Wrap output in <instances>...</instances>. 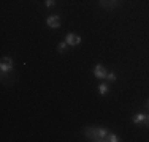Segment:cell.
<instances>
[{"label": "cell", "instance_id": "6da1fadb", "mask_svg": "<svg viewBox=\"0 0 149 142\" xmlns=\"http://www.w3.org/2000/svg\"><path fill=\"white\" fill-rule=\"evenodd\" d=\"M86 134V137L92 142H103L106 139L109 131L106 128H97V126H86L83 131Z\"/></svg>", "mask_w": 149, "mask_h": 142}, {"label": "cell", "instance_id": "7a4b0ae2", "mask_svg": "<svg viewBox=\"0 0 149 142\" xmlns=\"http://www.w3.org/2000/svg\"><path fill=\"white\" fill-rule=\"evenodd\" d=\"M0 71H2V76H6L13 71V60L10 57H3L0 60Z\"/></svg>", "mask_w": 149, "mask_h": 142}, {"label": "cell", "instance_id": "3957f363", "mask_svg": "<svg viewBox=\"0 0 149 142\" xmlns=\"http://www.w3.org/2000/svg\"><path fill=\"white\" fill-rule=\"evenodd\" d=\"M65 41L68 43V46H72V48H74V46H78L81 43V37L79 35H76V33H67V37H65Z\"/></svg>", "mask_w": 149, "mask_h": 142}, {"label": "cell", "instance_id": "277c9868", "mask_svg": "<svg viewBox=\"0 0 149 142\" xmlns=\"http://www.w3.org/2000/svg\"><path fill=\"white\" fill-rule=\"evenodd\" d=\"M46 24H48V27H51V28H59L60 27V16H57V14L48 16L46 17Z\"/></svg>", "mask_w": 149, "mask_h": 142}, {"label": "cell", "instance_id": "5b68a950", "mask_svg": "<svg viewBox=\"0 0 149 142\" xmlns=\"http://www.w3.org/2000/svg\"><path fill=\"white\" fill-rule=\"evenodd\" d=\"M146 114H135L132 122L135 123L136 126H146Z\"/></svg>", "mask_w": 149, "mask_h": 142}, {"label": "cell", "instance_id": "8992f818", "mask_svg": "<svg viewBox=\"0 0 149 142\" xmlns=\"http://www.w3.org/2000/svg\"><path fill=\"white\" fill-rule=\"evenodd\" d=\"M106 74H108V71H106L105 66H102V65H95V68H94V76L97 77V79H105Z\"/></svg>", "mask_w": 149, "mask_h": 142}, {"label": "cell", "instance_id": "52a82bcc", "mask_svg": "<svg viewBox=\"0 0 149 142\" xmlns=\"http://www.w3.org/2000/svg\"><path fill=\"white\" fill-rule=\"evenodd\" d=\"M98 2H100V5L103 6V8L113 10V8H116V6L120 3V0H98Z\"/></svg>", "mask_w": 149, "mask_h": 142}, {"label": "cell", "instance_id": "ba28073f", "mask_svg": "<svg viewBox=\"0 0 149 142\" xmlns=\"http://www.w3.org/2000/svg\"><path fill=\"white\" fill-rule=\"evenodd\" d=\"M108 92H109V87H108V84H100V85H98V93H100V95H103V97H105V95L106 93H108Z\"/></svg>", "mask_w": 149, "mask_h": 142}, {"label": "cell", "instance_id": "9c48e42d", "mask_svg": "<svg viewBox=\"0 0 149 142\" xmlns=\"http://www.w3.org/2000/svg\"><path fill=\"white\" fill-rule=\"evenodd\" d=\"M106 142H119L120 139H119V136L118 134H113V133H108V136H106V139H105Z\"/></svg>", "mask_w": 149, "mask_h": 142}, {"label": "cell", "instance_id": "30bf717a", "mask_svg": "<svg viewBox=\"0 0 149 142\" xmlns=\"http://www.w3.org/2000/svg\"><path fill=\"white\" fill-rule=\"evenodd\" d=\"M67 48H68V43H67V41H60V43H59V46H57L59 52H65V51H67Z\"/></svg>", "mask_w": 149, "mask_h": 142}, {"label": "cell", "instance_id": "8fae6325", "mask_svg": "<svg viewBox=\"0 0 149 142\" xmlns=\"http://www.w3.org/2000/svg\"><path fill=\"white\" fill-rule=\"evenodd\" d=\"M45 5H46V8H52L56 5V0H45Z\"/></svg>", "mask_w": 149, "mask_h": 142}, {"label": "cell", "instance_id": "7c38bea8", "mask_svg": "<svg viewBox=\"0 0 149 142\" xmlns=\"http://www.w3.org/2000/svg\"><path fill=\"white\" fill-rule=\"evenodd\" d=\"M106 79L111 81V82H114V81L118 79V77H116V74H114V73H108V74H106Z\"/></svg>", "mask_w": 149, "mask_h": 142}, {"label": "cell", "instance_id": "4fadbf2b", "mask_svg": "<svg viewBox=\"0 0 149 142\" xmlns=\"http://www.w3.org/2000/svg\"><path fill=\"white\" fill-rule=\"evenodd\" d=\"M146 126H149V115L146 117Z\"/></svg>", "mask_w": 149, "mask_h": 142}, {"label": "cell", "instance_id": "5bb4252c", "mask_svg": "<svg viewBox=\"0 0 149 142\" xmlns=\"http://www.w3.org/2000/svg\"><path fill=\"white\" fill-rule=\"evenodd\" d=\"M146 108L149 109V99H148V101H146Z\"/></svg>", "mask_w": 149, "mask_h": 142}]
</instances>
